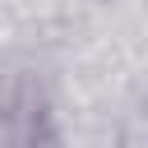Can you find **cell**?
<instances>
[{
  "mask_svg": "<svg viewBox=\"0 0 148 148\" xmlns=\"http://www.w3.org/2000/svg\"><path fill=\"white\" fill-rule=\"evenodd\" d=\"M0 134L18 148H37L46 139V102L32 88H18V92L0 97Z\"/></svg>",
  "mask_w": 148,
  "mask_h": 148,
  "instance_id": "6da1fadb",
  "label": "cell"
}]
</instances>
